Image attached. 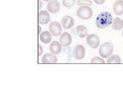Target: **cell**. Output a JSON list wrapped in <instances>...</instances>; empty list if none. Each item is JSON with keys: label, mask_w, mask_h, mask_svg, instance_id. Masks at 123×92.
Here are the masks:
<instances>
[{"label": "cell", "mask_w": 123, "mask_h": 92, "mask_svg": "<svg viewBox=\"0 0 123 92\" xmlns=\"http://www.w3.org/2000/svg\"><path fill=\"white\" fill-rule=\"evenodd\" d=\"M57 57L55 55L47 54L43 57L42 62L43 63H57Z\"/></svg>", "instance_id": "cell-12"}, {"label": "cell", "mask_w": 123, "mask_h": 92, "mask_svg": "<svg viewBox=\"0 0 123 92\" xmlns=\"http://www.w3.org/2000/svg\"><path fill=\"white\" fill-rule=\"evenodd\" d=\"M114 46L111 42H108L102 44L99 49V54L102 58L110 57L114 51Z\"/></svg>", "instance_id": "cell-2"}, {"label": "cell", "mask_w": 123, "mask_h": 92, "mask_svg": "<svg viewBox=\"0 0 123 92\" xmlns=\"http://www.w3.org/2000/svg\"><path fill=\"white\" fill-rule=\"evenodd\" d=\"M78 17L83 20L89 19L93 15L92 9L88 6H83L80 7L77 11Z\"/></svg>", "instance_id": "cell-3"}, {"label": "cell", "mask_w": 123, "mask_h": 92, "mask_svg": "<svg viewBox=\"0 0 123 92\" xmlns=\"http://www.w3.org/2000/svg\"><path fill=\"white\" fill-rule=\"evenodd\" d=\"M92 63H105L104 60L99 57H96L93 58L91 60Z\"/></svg>", "instance_id": "cell-20"}, {"label": "cell", "mask_w": 123, "mask_h": 92, "mask_svg": "<svg viewBox=\"0 0 123 92\" xmlns=\"http://www.w3.org/2000/svg\"><path fill=\"white\" fill-rule=\"evenodd\" d=\"M77 3L78 6L84 5L91 6L93 5V2L91 0H77Z\"/></svg>", "instance_id": "cell-18"}, {"label": "cell", "mask_w": 123, "mask_h": 92, "mask_svg": "<svg viewBox=\"0 0 123 92\" xmlns=\"http://www.w3.org/2000/svg\"><path fill=\"white\" fill-rule=\"evenodd\" d=\"M121 59L120 57L117 55H114L107 59L108 63H120Z\"/></svg>", "instance_id": "cell-17"}, {"label": "cell", "mask_w": 123, "mask_h": 92, "mask_svg": "<svg viewBox=\"0 0 123 92\" xmlns=\"http://www.w3.org/2000/svg\"><path fill=\"white\" fill-rule=\"evenodd\" d=\"M40 39L43 43L48 44L51 41L52 35L48 31H43L40 34Z\"/></svg>", "instance_id": "cell-14"}, {"label": "cell", "mask_w": 123, "mask_h": 92, "mask_svg": "<svg viewBox=\"0 0 123 92\" xmlns=\"http://www.w3.org/2000/svg\"><path fill=\"white\" fill-rule=\"evenodd\" d=\"M113 10L115 14L121 15L123 14V1H117L113 5Z\"/></svg>", "instance_id": "cell-11"}, {"label": "cell", "mask_w": 123, "mask_h": 92, "mask_svg": "<svg viewBox=\"0 0 123 92\" xmlns=\"http://www.w3.org/2000/svg\"><path fill=\"white\" fill-rule=\"evenodd\" d=\"M60 5L57 0H52L50 1L47 6V8L50 12L55 13L59 10Z\"/></svg>", "instance_id": "cell-7"}, {"label": "cell", "mask_w": 123, "mask_h": 92, "mask_svg": "<svg viewBox=\"0 0 123 92\" xmlns=\"http://www.w3.org/2000/svg\"><path fill=\"white\" fill-rule=\"evenodd\" d=\"M60 42L62 46H66L70 45L72 42V37L68 32H64L60 38Z\"/></svg>", "instance_id": "cell-8"}, {"label": "cell", "mask_w": 123, "mask_h": 92, "mask_svg": "<svg viewBox=\"0 0 123 92\" xmlns=\"http://www.w3.org/2000/svg\"><path fill=\"white\" fill-rule=\"evenodd\" d=\"M62 3L64 7L69 8L75 5V0H63Z\"/></svg>", "instance_id": "cell-19"}, {"label": "cell", "mask_w": 123, "mask_h": 92, "mask_svg": "<svg viewBox=\"0 0 123 92\" xmlns=\"http://www.w3.org/2000/svg\"><path fill=\"white\" fill-rule=\"evenodd\" d=\"M122 36H123V31H122Z\"/></svg>", "instance_id": "cell-23"}, {"label": "cell", "mask_w": 123, "mask_h": 92, "mask_svg": "<svg viewBox=\"0 0 123 92\" xmlns=\"http://www.w3.org/2000/svg\"><path fill=\"white\" fill-rule=\"evenodd\" d=\"M49 30L54 36H59L62 32L61 25L57 22L54 21L51 23L49 26Z\"/></svg>", "instance_id": "cell-6"}, {"label": "cell", "mask_w": 123, "mask_h": 92, "mask_svg": "<svg viewBox=\"0 0 123 92\" xmlns=\"http://www.w3.org/2000/svg\"><path fill=\"white\" fill-rule=\"evenodd\" d=\"M61 48V44L57 41H53L50 45V51L55 55H58L60 53Z\"/></svg>", "instance_id": "cell-13"}, {"label": "cell", "mask_w": 123, "mask_h": 92, "mask_svg": "<svg viewBox=\"0 0 123 92\" xmlns=\"http://www.w3.org/2000/svg\"><path fill=\"white\" fill-rule=\"evenodd\" d=\"M43 1H45V2H47V1H49L50 0H43Z\"/></svg>", "instance_id": "cell-22"}, {"label": "cell", "mask_w": 123, "mask_h": 92, "mask_svg": "<svg viewBox=\"0 0 123 92\" xmlns=\"http://www.w3.org/2000/svg\"><path fill=\"white\" fill-rule=\"evenodd\" d=\"M61 24L64 29H70L74 25V21L72 17L66 15L63 18L61 21Z\"/></svg>", "instance_id": "cell-9"}, {"label": "cell", "mask_w": 123, "mask_h": 92, "mask_svg": "<svg viewBox=\"0 0 123 92\" xmlns=\"http://www.w3.org/2000/svg\"><path fill=\"white\" fill-rule=\"evenodd\" d=\"M111 27L115 30H120L123 27V20L119 17L116 18L113 21Z\"/></svg>", "instance_id": "cell-15"}, {"label": "cell", "mask_w": 123, "mask_h": 92, "mask_svg": "<svg viewBox=\"0 0 123 92\" xmlns=\"http://www.w3.org/2000/svg\"><path fill=\"white\" fill-rule=\"evenodd\" d=\"M85 54V50L84 46L81 45L76 46L74 49L73 55L76 59L80 60L84 58Z\"/></svg>", "instance_id": "cell-5"}, {"label": "cell", "mask_w": 123, "mask_h": 92, "mask_svg": "<svg viewBox=\"0 0 123 92\" xmlns=\"http://www.w3.org/2000/svg\"><path fill=\"white\" fill-rule=\"evenodd\" d=\"M76 30L78 35L80 38L85 37L88 33V30L86 27L83 25L77 26L76 28Z\"/></svg>", "instance_id": "cell-16"}, {"label": "cell", "mask_w": 123, "mask_h": 92, "mask_svg": "<svg viewBox=\"0 0 123 92\" xmlns=\"http://www.w3.org/2000/svg\"><path fill=\"white\" fill-rule=\"evenodd\" d=\"M112 20V16L110 13L102 12L97 17L95 23L98 29H103L111 24Z\"/></svg>", "instance_id": "cell-1"}, {"label": "cell", "mask_w": 123, "mask_h": 92, "mask_svg": "<svg viewBox=\"0 0 123 92\" xmlns=\"http://www.w3.org/2000/svg\"><path fill=\"white\" fill-rule=\"evenodd\" d=\"M93 1L97 4L101 5L104 3L105 0H93Z\"/></svg>", "instance_id": "cell-21"}, {"label": "cell", "mask_w": 123, "mask_h": 92, "mask_svg": "<svg viewBox=\"0 0 123 92\" xmlns=\"http://www.w3.org/2000/svg\"><path fill=\"white\" fill-rule=\"evenodd\" d=\"M86 42L90 47L93 49H96L99 45V38L96 34H88L86 38Z\"/></svg>", "instance_id": "cell-4"}, {"label": "cell", "mask_w": 123, "mask_h": 92, "mask_svg": "<svg viewBox=\"0 0 123 92\" xmlns=\"http://www.w3.org/2000/svg\"><path fill=\"white\" fill-rule=\"evenodd\" d=\"M50 17L47 11H41L39 13V23L41 24H47L50 21Z\"/></svg>", "instance_id": "cell-10"}]
</instances>
